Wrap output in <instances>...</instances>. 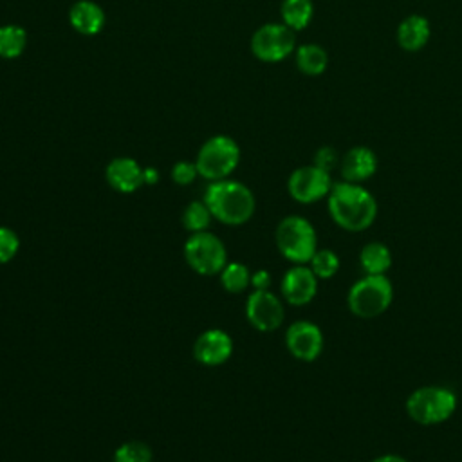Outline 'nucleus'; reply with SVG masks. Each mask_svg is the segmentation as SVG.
Masks as SVG:
<instances>
[{"label": "nucleus", "instance_id": "1", "mask_svg": "<svg viewBox=\"0 0 462 462\" xmlns=\"http://www.w3.org/2000/svg\"><path fill=\"white\" fill-rule=\"evenodd\" d=\"M328 215L334 224L350 233H361L368 229L377 218L375 197L356 182H334L327 197Z\"/></svg>", "mask_w": 462, "mask_h": 462}, {"label": "nucleus", "instance_id": "2", "mask_svg": "<svg viewBox=\"0 0 462 462\" xmlns=\"http://www.w3.org/2000/svg\"><path fill=\"white\" fill-rule=\"evenodd\" d=\"M202 200L209 208L213 218L226 226L245 224L256 208L253 191L244 182L233 179L209 182Z\"/></svg>", "mask_w": 462, "mask_h": 462}, {"label": "nucleus", "instance_id": "3", "mask_svg": "<svg viewBox=\"0 0 462 462\" xmlns=\"http://www.w3.org/2000/svg\"><path fill=\"white\" fill-rule=\"evenodd\" d=\"M457 393L448 386L428 384L413 390L406 402L408 417L420 426H437L446 422L457 411Z\"/></svg>", "mask_w": 462, "mask_h": 462}, {"label": "nucleus", "instance_id": "4", "mask_svg": "<svg viewBox=\"0 0 462 462\" xmlns=\"http://www.w3.org/2000/svg\"><path fill=\"white\" fill-rule=\"evenodd\" d=\"M393 301V285L386 274H365L356 280L346 294L350 312L363 319L384 314Z\"/></svg>", "mask_w": 462, "mask_h": 462}, {"label": "nucleus", "instance_id": "5", "mask_svg": "<svg viewBox=\"0 0 462 462\" xmlns=\"http://www.w3.org/2000/svg\"><path fill=\"white\" fill-rule=\"evenodd\" d=\"M274 242L280 254L292 263H309L318 251L314 226L300 215L283 217L274 229Z\"/></svg>", "mask_w": 462, "mask_h": 462}, {"label": "nucleus", "instance_id": "6", "mask_svg": "<svg viewBox=\"0 0 462 462\" xmlns=\"http://www.w3.org/2000/svg\"><path fill=\"white\" fill-rule=\"evenodd\" d=\"M240 162V146L229 135H213L199 150L195 166L202 179L213 182L227 179Z\"/></svg>", "mask_w": 462, "mask_h": 462}, {"label": "nucleus", "instance_id": "7", "mask_svg": "<svg viewBox=\"0 0 462 462\" xmlns=\"http://www.w3.org/2000/svg\"><path fill=\"white\" fill-rule=\"evenodd\" d=\"M184 258L195 273L213 276L220 274L227 263V249L224 242L209 231L191 233L184 244Z\"/></svg>", "mask_w": 462, "mask_h": 462}, {"label": "nucleus", "instance_id": "8", "mask_svg": "<svg viewBox=\"0 0 462 462\" xmlns=\"http://www.w3.org/2000/svg\"><path fill=\"white\" fill-rule=\"evenodd\" d=\"M294 31L282 23H263L251 36L253 54L265 63L285 60L294 51Z\"/></svg>", "mask_w": 462, "mask_h": 462}, {"label": "nucleus", "instance_id": "9", "mask_svg": "<svg viewBox=\"0 0 462 462\" xmlns=\"http://www.w3.org/2000/svg\"><path fill=\"white\" fill-rule=\"evenodd\" d=\"M330 173L318 168L316 164L296 168L287 180V191L292 200L300 204H314L327 199L332 189Z\"/></svg>", "mask_w": 462, "mask_h": 462}, {"label": "nucleus", "instance_id": "10", "mask_svg": "<svg viewBox=\"0 0 462 462\" xmlns=\"http://www.w3.org/2000/svg\"><path fill=\"white\" fill-rule=\"evenodd\" d=\"M245 318L249 325L260 332H273L282 327L285 309L282 300L267 291H253L245 300Z\"/></svg>", "mask_w": 462, "mask_h": 462}, {"label": "nucleus", "instance_id": "11", "mask_svg": "<svg viewBox=\"0 0 462 462\" xmlns=\"http://www.w3.org/2000/svg\"><path fill=\"white\" fill-rule=\"evenodd\" d=\"M323 345L321 328L309 319H298L285 330V346L289 354L300 361H316L323 352Z\"/></svg>", "mask_w": 462, "mask_h": 462}, {"label": "nucleus", "instance_id": "12", "mask_svg": "<svg viewBox=\"0 0 462 462\" xmlns=\"http://www.w3.org/2000/svg\"><path fill=\"white\" fill-rule=\"evenodd\" d=\"M280 291L289 305L303 307L318 294V276L307 263H292L282 276Z\"/></svg>", "mask_w": 462, "mask_h": 462}, {"label": "nucleus", "instance_id": "13", "mask_svg": "<svg viewBox=\"0 0 462 462\" xmlns=\"http://www.w3.org/2000/svg\"><path fill=\"white\" fill-rule=\"evenodd\" d=\"M233 354V339L222 328L204 330L193 345V357L204 366H218Z\"/></svg>", "mask_w": 462, "mask_h": 462}, {"label": "nucleus", "instance_id": "14", "mask_svg": "<svg viewBox=\"0 0 462 462\" xmlns=\"http://www.w3.org/2000/svg\"><path fill=\"white\" fill-rule=\"evenodd\" d=\"M106 182L119 193H134L143 180V166L132 157H116L105 168Z\"/></svg>", "mask_w": 462, "mask_h": 462}, {"label": "nucleus", "instance_id": "15", "mask_svg": "<svg viewBox=\"0 0 462 462\" xmlns=\"http://www.w3.org/2000/svg\"><path fill=\"white\" fill-rule=\"evenodd\" d=\"M339 170H341L343 180L361 184L375 173L377 157L366 146H354L341 157Z\"/></svg>", "mask_w": 462, "mask_h": 462}, {"label": "nucleus", "instance_id": "16", "mask_svg": "<svg viewBox=\"0 0 462 462\" xmlns=\"http://www.w3.org/2000/svg\"><path fill=\"white\" fill-rule=\"evenodd\" d=\"M72 29L83 36H94L105 27V11L92 0H78L69 9Z\"/></svg>", "mask_w": 462, "mask_h": 462}, {"label": "nucleus", "instance_id": "17", "mask_svg": "<svg viewBox=\"0 0 462 462\" xmlns=\"http://www.w3.org/2000/svg\"><path fill=\"white\" fill-rule=\"evenodd\" d=\"M430 32H431L430 22L420 14H411L399 23L397 42L404 51L415 52L428 43Z\"/></svg>", "mask_w": 462, "mask_h": 462}, {"label": "nucleus", "instance_id": "18", "mask_svg": "<svg viewBox=\"0 0 462 462\" xmlns=\"http://www.w3.org/2000/svg\"><path fill=\"white\" fill-rule=\"evenodd\" d=\"M392 262V251L383 242H368L359 251V265L365 274H386Z\"/></svg>", "mask_w": 462, "mask_h": 462}, {"label": "nucleus", "instance_id": "19", "mask_svg": "<svg viewBox=\"0 0 462 462\" xmlns=\"http://www.w3.org/2000/svg\"><path fill=\"white\" fill-rule=\"evenodd\" d=\"M296 65L307 76H319L328 65V56L318 43H305L296 49Z\"/></svg>", "mask_w": 462, "mask_h": 462}, {"label": "nucleus", "instance_id": "20", "mask_svg": "<svg viewBox=\"0 0 462 462\" xmlns=\"http://www.w3.org/2000/svg\"><path fill=\"white\" fill-rule=\"evenodd\" d=\"M280 13H282L283 23L289 29L301 31L310 23L314 5L310 0H283Z\"/></svg>", "mask_w": 462, "mask_h": 462}, {"label": "nucleus", "instance_id": "21", "mask_svg": "<svg viewBox=\"0 0 462 462\" xmlns=\"http://www.w3.org/2000/svg\"><path fill=\"white\" fill-rule=\"evenodd\" d=\"M27 45V32L23 27L7 23L0 25V58L14 60L18 58Z\"/></svg>", "mask_w": 462, "mask_h": 462}, {"label": "nucleus", "instance_id": "22", "mask_svg": "<svg viewBox=\"0 0 462 462\" xmlns=\"http://www.w3.org/2000/svg\"><path fill=\"white\" fill-rule=\"evenodd\" d=\"M220 283L229 294H240L251 285V271L242 262H227L220 271Z\"/></svg>", "mask_w": 462, "mask_h": 462}, {"label": "nucleus", "instance_id": "23", "mask_svg": "<svg viewBox=\"0 0 462 462\" xmlns=\"http://www.w3.org/2000/svg\"><path fill=\"white\" fill-rule=\"evenodd\" d=\"M213 215L204 200H191L182 211V224L189 233L208 231Z\"/></svg>", "mask_w": 462, "mask_h": 462}, {"label": "nucleus", "instance_id": "24", "mask_svg": "<svg viewBox=\"0 0 462 462\" xmlns=\"http://www.w3.org/2000/svg\"><path fill=\"white\" fill-rule=\"evenodd\" d=\"M307 265L312 269V273L318 276V280H328L337 274L341 262H339V256L336 251L318 249Z\"/></svg>", "mask_w": 462, "mask_h": 462}, {"label": "nucleus", "instance_id": "25", "mask_svg": "<svg viewBox=\"0 0 462 462\" xmlns=\"http://www.w3.org/2000/svg\"><path fill=\"white\" fill-rule=\"evenodd\" d=\"M152 448L141 440H128L114 453V462H152Z\"/></svg>", "mask_w": 462, "mask_h": 462}, {"label": "nucleus", "instance_id": "26", "mask_svg": "<svg viewBox=\"0 0 462 462\" xmlns=\"http://www.w3.org/2000/svg\"><path fill=\"white\" fill-rule=\"evenodd\" d=\"M20 249L18 235L5 226H0V263L11 262Z\"/></svg>", "mask_w": 462, "mask_h": 462}, {"label": "nucleus", "instance_id": "27", "mask_svg": "<svg viewBox=\"0 0 462 462\" xmlns=\"http://www.w3.org/2000/svg\"><path fill=\"white\" fill-rule=\"evenodd\" d=\"M199 177L197 166L191 161H177L171 168V180L179 186H188Z\"/></svg>", "mask_w": 462, "mask_h": 462}, {"label": "nucleus", "instance_id": "28", "mask_svg": "<svg viewBox=\"0 0 462 462\" xmlns=\"http://www.w3.org/2000/svg\"><path fill=\"white\" fill-rule=\"evenodd\" d=\"M339 157H337V153H336V150L334 148H330V146H321L316 153H314V162L312 164H316L318 168H321V170H325V171H328L330 173V170H334L337 164H339Z\"/></svg>", "mask_w": 462, "mask_h": 462}, {"label": "nucleus", "instance_id": "29", "mask_svg": "<svg viewBox=\"0 0 462 462\" xmlns=\"http://www.w3.org/2000/svg\"><path fill=\"white\" fill-rule=\"evenodd\" d=\"M251 287L253 291H267L271 287V273L265 269L251 273Z\"/></svg>", "mask_w": 462, "mask_h": 462}, {"label": "nucleus", "instance_id": "30", "mask_svg": "<svg viewBox=\"0 0 462 462\" xmlns=\"http://www.w3.org/2000/svg\"><path fill=\"white\" fill-rule=\"evenodd\" d=\"M143 180L144 184H157L159 182V170L153 166L143 168Z\"/></svg>", "mask_w": 462, "mask_h": 462}, {"label": "nucleus", "instance_id": "31", "mask_svg": "<svg viewBox=\"0 0 462 462\" xmlns=\"http://www.w3.org/2000/svg\"><path fill=\"white\" fill-rule=\"evenodd\" d=\"M370 462H408V460H406L404 457L397 455V453H384V455L375 457V458L370 460Z\"/></svg>", "mask_w": 462, "mask_h": 462}]
</instances>
